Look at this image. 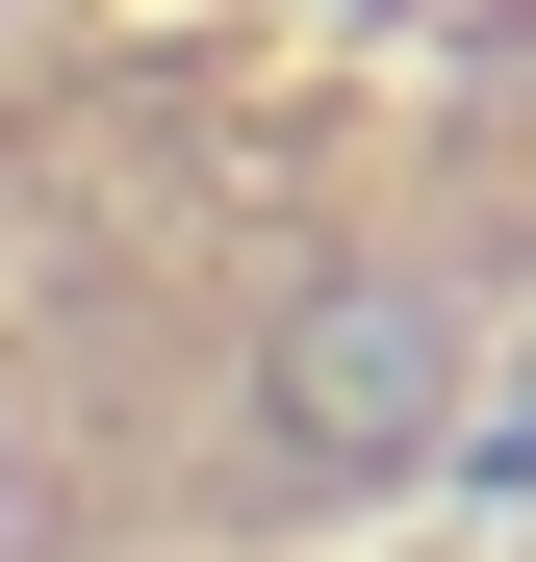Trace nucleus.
I'll return each mask as SVG.
<instances>
[{"label": "nucleus", "mask_w": 536, "mask_h": 562, "mask_svg": "<svg viewBox=\"0 0 536 562\" xmlns=\"http://www.w3.org/2000/svg\"><path fill=\"white\" fill-rule=\"evenodd\" d=\"M460 358H486V333L434 307V281H332V307L282 333V435H307V460H409L434 409H460Z\"/></svg>", "instance_id": "1"}, {"label": "nucleus", "mask_w": 536, "mask_h": 562, "mask_svg": "<svg viewBox=\"0 0 536 562\" xmlns=\"http://www.w3.org/2000/svg\"><path fill=\"white\" fill-rule=\"evenodd\" d=\"M26 537H52V486H26V435H0V562H26Z\"/></svg>", "instance_id": "2"}]
</instances>
